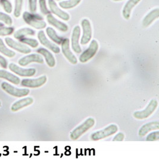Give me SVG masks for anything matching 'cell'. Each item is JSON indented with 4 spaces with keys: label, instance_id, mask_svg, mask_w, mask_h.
Masks as SVG:
<instances>
[{
    "label": "cell",
    "instance_id": "27",
    "mask_svg": "<svg viewBox=\"0 0 159 159\" xmlns=\"http://www.w3.org/2000/svg\"><path fill=\"white\" fill-rule=\"evenodd\" d=\"M19 41L21 43H23L25 45H28L34 48H37L39 45L38 41L35 39H33V38H29L25 37V38H23L22 39H19Z\"/></svg>",
    "mask_w": 159,
    "mask_h": 159
},
{
    "label": "cell",
    "instance_id": "30",
    "mask_svg": "<svg viewBox=\"0 0 159 159\" xmlns=\"http://www.w3.org/2000/svg\"><path fill=\"white\" fill-rule=\"evenodd\" d=\"M0 21L4 23L8 26H11L13 24V20L11 17L6 13L0 12Z\"/></svg>",
    "mask_w": 159,
    "mask_h": 159
},
{
    "label": "cell",
    "instance_id": "6",
    "mask_svg": "<svg viewBox=\"0 0 159 159\" xmlns=\"http://www.w3.org/2000/svg\"><path fill=\"white\" fill-rule=\"evenodd\" d=\"M81 26L83 34L80 39V43L82 45H86L89 43L93 36V29L91 22L88 19H83L81 20Z\"/></svg>",
    "mask_w": 159,
    "mask_h": 159
},
{
    "label": "cell",
    "instance_id": "34",
    "mask_svg": "<svg viewBox=\"0 0 159 159\" xmlns=\"http://www.w3.org/2000/svg\"><path fill=\"white\" fill-rule=\"evenodd\" d=\"M37 1L38 0H28L29 8L30 13H34L37 10Z\"/></svg>",
    "mask_w": 159,
    "mask_h": 159
},
{
    "label": "cell",
    "instance_id": "35",
    "mask_svg": "<svg viewBox=\"0 0 159 159\" xmlns=\"http://www.w3.org/2000/svg\"><path fill=\"white\" fill-rule=\"evenodd\" d=\"M125 139V135L122 132L118 133L116 136L114 137L113 141H122Z\"/></svg>",
    "mask_w": 159,
    "mask_h": 159
},
{
    "label": "cell",
    "instance_id": "31",
    "mask_svg": "<svg viewBox=\"0 0 159 159\" xmlns=\"http://www.w3.org/2000/svg\"><path fill=\"white\" fill-rule=\"evenodd\" d=\"M15 29L12 27H0V36H8L13 34Z\"/></svg>",
    "mask_w": 159,
    "mask_h": 159
},
{
    "label": "cell",
    "instance_id": "29",
    "mask_svg": "<svg viewBox=\"0 0 159 159\" xmlns=\"http://www.w3.org/2000/svg\"><path fill=\"white\" fill-rule=\"evenodd\" d=\"M0 4L4 10L7 13L10 14L13 11V6L11 3L8 0H0Z\"/></svg>",
    "mask_w": 159,
    "mask_h": 159
},
{
    "label": "cell",
    "instance_id": "14",
    "mask_svg": "<svg viewBox=\"0 0 159 159\" xmlns=\"http://www.w3.org/2000/svg\"><path fill=\"white\" fill-rule=\"evenodd\" d=\"M47 80L46 76H41L37 79H25L21 82V85L23 87L36 88H39L43 85Z\"/></svg>",
    "mask_w": 159,
    "mask_h": 159
},
{
    "label": "cell",
    "instance_id": "19",
    "mask_svg": "<svg viewBox=\"0 0 159 159\" xmlns=\"http://www.w3.org/2000/svg\"><path fill=\"white\" fill-rule=\"evenodd\" d=\"M159 129V122L158 121L152 122L144 125L139 130L138 134L140 137H144L148 133L152 130H158Z\"/></svg>",
    "mask_w": 159,
    "mask_h": 159
},
{
    "label": "cell",
    "instance_id": "24",
    "mask_svg": "<svg viewBox=\"0 0 159 159\" xmlns=\"http://www.w3.org/2000/svg\"><path fill=\"white\" fill-rule=\"evenodd\" d=\"M46 33L51 41L58 45H61L63 40V38L58 36L56 30L51 27H48L46 29Z\"/></svg>",
    "mask_w": 159,
    "mask_h": 159
},
{
    "label": "cell",
    "instance_id": "37",
    "mask_svg": "<svg viewBox=\"0 0 159 159\" xmlns=\"http://www.w3.org/2000/svg\"><path fill=\"white\" fill-rule=\"evenodd\" d=\"M2 26H4V24L0 22V27H2Z\"/></svg>",
    "mask_w": 159,
    "mask_h": 159
},
{
    "label": "cell",
    "instance_id": "23",
    "mask_svg": "<svg viewBox=\"0 0 159 159\" xmlns=\"http://www.w3.org/2000/svg\"><path fill=\"white\" fill-rule=\"evenodd\" d=\"M35 34V30L29 28H23L17 30L14 34V37L19 40L27 36H34Z\"/></svg>",
    "mask_w": 159,
    "mask_h": 159
},
{
    "label": "cell",
    "instance_id": "12",
    "mask_svg": "<svg viewBox=\"0 0 159 159\" xmlns=\"http://www.w3.org/2000/svg\"><path fill=\"white\" fill-rule=\"evenodd\" d=\"M38 38L40 43L44 47L50 49L54 53L58 54L60 52V48L57 45L51 42L47 38V36L45 34V32L43 30H40L38 33Z\"/></svg>",
    "mask_w": 159,
    "mask_h": 159
},
{
    "label": "cell",
    "instance_id": "25",
    "mask_svg": "<svg viewBox=\"0 0 159 159\" xmlns=\"http://www.w3.org/2000/svg\"><path fill=\"white\" fill-rule=\"evenodd\" d=\"M82 0H67V1H62L59 2L60 7L68 10L75 8L78 6L81 2Z\"/></svg>",
    "mask_w": 159,
    "mask_h": 159
},
{
    "label": "cell",
    "instance_id": "7",
    "mask_svg": "<svg viewBox=\"0 0 159 159\" xmlns=\"http://www.w3.org/2000/svg\"><path fill=\"white\" fill-rule=\"evenodd\" d=\"M2 89L10 95H12L16 97H23L25 96H27L30 93L28 89H19L10 85L6 82H4L1 84Z\"/></svg>",
    "mask_w": 159,
    "mask_h": 159
},
{
    "label": "cell",
    "instance_id": "4",
    "mask_svg": "<svg viewBox=\"0 0 159 159\" xmlns=\"http://www.w3.org/2000/svg\"><path fill=\"white\" fill-rule=\"evenodd\" d=\"M157 106L158 101L155 99H152L144 110L135 112L134 113V117L138 120H143L147 119L155 111V110L157 108Z\"/></svg>",
    "mask_w": 159,
    "mask_h": 159
},
{
    "label": "cell",
    "instance_id": "2",
    "mask_svg": "<svg viewBox=\"0 0 159 159\" xmlns=\"http://www.w3.org/2000/svg\"><path fill=\"white\" fill-rule=\"evenodd\" d=\"M95 120L92 117H89L85 120L84 123L76 127L70 134V138L72 140H76L79 139L85 132L93 128L95 125Z\"/></svg>",
    "mask_w": 159,
    "mask_h": 159
},
{
    "label": "cell",
    "instance_id": "28",
    "mask_svg": "<svg viewBox=\"0 0 159 159\" xmlns=\"http://www.w3.org/2000/svg\"><path fill=\"white\" fill-rule=\"evenodd\" d=\"M23 4V0H15L14 16L15 17L19 18L22 13V8Z\"/></svg>",
    "mask_w": 159,
    "mask_h": 159
},
{
    "label": "cell",
    "instance_id": "8",
    "mask_svg": "<svg viewBox=\"0 0 159 159\" xmlns=\"http://www.w3.org/2000/svg\"><path fill=\"white\" fill-rule=\"evenodd\" d=\"M61 51L65 56L66 58L73 65H76L78 63V59L73 54L70 48V41L68 38L63 39L61 43Z\"/></svg>",
    "mask_w": 159,
    "mask_h": 159
},
{
    "label": "cell",
    "instance_id": "18",
    "mask_svg": "<svg viewBox=\"0 0 159 159\" xmlns=\"http://www.w3.org/2000/svg\"><path fill=\"white\" fill-rule=\"evenodd\" d=\"M140 1L141 0H128L126 2L122 10V15L125 19L129 20L130 19L133 8L135 7Z\"/></svg>",
    "mask_w": 159,
    "mask_h": 159
},
{
    "label": "cell",
    "instance_id": "20",
    "mask_svg": "<svg viewBox=\"0 0 159 159\" xmlns=\"http://www.w3.org/2000/svg\"><path fill=\"white\" fill-rule=\"evenodd\" d=\"M37 52L43 56L47 65L50 67H54L56 66L55 58L49 51L43 48H39L37 50Z\"/></svg>",
    "mask_w": 159,
    "mask_h": 159
},
{
    "label": "cell",
    "instance_id": "1",
    "mask_svg": "<svg viewBox=\"0 0 159 159\" xmlns=\"http://www.w3.org/2000/svg\"><path fill=\"white\" fill-rule=\"evenodd\" d=\"M23 19L26 24L35 29H44L47 26L43 17L37 14L25 11L23 13Z\"/></svg>",
    "mask_w": 159,
    "mask_h": 159
},
{
    "label": "cell",
    "instance_id": "3",
    "mask_svg": "<svg viewBox=\"0 0 159 159\" xmlns=\"http://www.w3.org/2000/svg\"><path fill=\"white\" fill-rule=\"evenodd\" d=\"M117 131V126L115 124H112L102 130L94 132L91 135V139L93 141L101 140L106 138L109 137L110 136H111L112 135L116 134Z\"/></svg>",
    "mask_w": 159,
    "mask_h": 159
},
{
    "label": "cell",
    "instance_id": "36",
    "mask_svg": "<svg viewBox=\"0 0 159 159\" xmlns=\"http://www.w3.org/2000/svg\"><path fill=\"white\" fill-rule=\"evenodd\" d=\"M0 66L4 69L7 67V61L3 56L0 55Z\"/></svg>",
    "mask_w": 159,
    "mask_h": 159
},
{
    "label": "cell",
    "instance_id": "33",
    "mask_svg": "<svg viewBox=\"0 0 159 159\" xmlns=\"http://www.w3.org/2000/svg\"><path fill=\"white\" fill-rule=\"evenodd\" d=\"M159 139V132L157 130L156 132H153L150 134L146 138L147 141H156Z\"/></svg>",
    "mask_w": 159,
    "mask_h": 159
},
{
    "label": "cell",
    "instance_id": "5",
    "mask_svg": "<svg viewBox=\"0 0 159 159\" xmlns=\"http://www.w3.org/2000/svg\"><path fill=\"white\" fill-rule=\"evenodd\" d=\"M99 45L96 40H93L87 50L84 51L80 56V62L85 63L94 57L98 50Z\"/></svg>",
    "mask_w": 159,
    "mask_h": 159
},
{
    "label": "cell",
    "instance_id": "21",
    "mask_svg": "<svg viewBox=\"0 0 159 159\" xmlns=\"http://www.w3.org/2000/svg\"><path fill=\"white\" fill-rule=\"evenodd\" d=\"M33 102H34V99L31 97H27L25 98H23L22 100H20L15 102L12 105L11 110L13 112L17 111L20 109L29 106L33 103Z\"/></svg>",
    "mask_w": 159,
    "mask_h": 159
},
{
    "label": "cell",
    "instance_id": "9",
    "mask_svg": "<svg viewBox=\"0 0 159 159\" xmlns=\"http://www.w3.org/2000/svg\"><path fill=\"white\" fill-rule=\"evenodd\" d=\"M8 67L11 72L22 77H31L36 74V70L35 69H23L16 65L13 63H10L8 66Z\"/></svg>",
    "mask_w": 159,
    "mask_h": 159
},
{
    "label": "cell",
    "instance_id": "22",
    "mask_svg": "<svg viewBox=\"0 0 159 159\" xmlns=\"http://www.w3.org/2000/svg\"><path fill=\"white\" fill-rule=\"evenodd\" d=\"M0 78L7 80L8 81L15 85H19L20 82L19 78L4 70H0Z\"/></svg>",
    "mask_w": 159,
    "mask_h": 159
},
{
    "label": "cell",
    "instance_id": "39",
    "mask_svg": "<svg viewBox=\"0 0 159 159\" xmlns=\"http://www.w3.org/2000/svg\"><path fill=\"white\" fill-rule=\"evenodd\" d=\"M1 102H0V106H1Z\"/></svg>",
    "mask_w": 159,
    "mask_h": 159
},
{
    "label": "cell",
    "instance_id": "17",
    "mask_svg": "<svg viewBox=\"0 0 159 159\" xmlns=\"http://www.w3.org/2000/svg\"><path fill=\"white\" fill-rule=\"evenodd\" d=\"M159 17V8H156L152 10L147 15L144 17L142 24L145 28H147L150 26L153 22L156 19H157Z\"/></svg>",
    "mask_w": 159,
    "mask_h": 159
},
{
    "label": "cell",
    "instance_id": "26",
    "mask_svg": "<svg viewBox=\"0 0 159 159\" xmlns=\"http://www.w3.org/2000/svg\"><path fill=\"white\" fill-rule=\"evenodd\" d=\"M0 52L9 58H13L16 56L15 51L8 48L6 46L5 43H4L2 39L1 38H0Z\"/></svg>",
    "mask_w": 159,
    "mask_h": 159
},
{
    "label": "cell",
    "instance_id": "10",
    "mask_svg": "<svg viewBox=\"0 0 159 159\" xmlns=\"http://www.w3.org/2000/svg\"><path fill=\"white\" fill-rule=\"evenodd\" d=\"M48 6L50 8V11L52 13L56 15V16H57L60 19H61L64 21L69 20L70 19L69 14L58 7V5L57 4L56 2L54 0H48Z\"/></svg>",
    "mask_w": 159,
    "mask_h": 159
},
{
    "label": "cell",
    "instance_id": "40",
    "mask_svg": "<svg viewBox=\"0 0 159 159\" xmlns=\"http://www.w3.org/2000/svg\"><path fill=\"white\" fill-rule=\"evenodd\" d=\"M57 1H61V0H57Z\"/></svg>",
    "mask_w": 159,
    "mask_h": 159
},
{
    "label": "cell",
    "instance_id": "15",
    "mask_svg": "<svg viewBox=\"0 0 159 159\" xmlns=\"http://www.w3.org/2000/svg\"><path fill=\"white\" fill-rule=\"evenodd\" d=\"M43 57L39 54H31L26 56L20 58L18 63L21 66H26L32 63H37L39 64H43Z\"/></svg>",
    "mask_w": 159,
    "mask_h": 159
},
{
    "label": "cell",
    "instance_id": "13",
    "mask_svg": "<svg viewBox=\"0 0 159 159\" xmlns=\"http://www.w3.org/2000/svg\"><path fill=\"white\" fill-rule=\"evenodd\" d=\"M80 36V26L76 25L73 29L72 34L71 37V47L73 51L77 54H80L82 52V49L79 43Z\"/></svg>",
    "mask_w": 159,
    "mask_h": 159
},
{
    "label": "cell",
    "instance_id": "16",
    "mask_svg": "<svg viewBox=\"0 0 159 159\" xmlns=\"http://www.w3.org/2000/svg\"><path fill=\"white\" fill-rule=\"evenodd\" d=\"M46 19H47V22L50 25L55 27L56 28L58 29L61 32H66L68 30V29H69L68 26L65 23L59 21L56 18H55L53 16V15H52L51 14H48V15H47Z\"/></svg>",
    "mask_w": 159,
    "mask_h": 159
},
{
    "label": "cell",
    "instance_id": "32",
    "mask_svg": "<svg viewBox=\"0 0 159 159\" xmlns=\"http://www.w3.org/2000/svg\"><path fill=\"white\" fill-rule=\"evenodd\" d=\"M39 5L41 12L43 15H47L50 14V11L48 10L47 6L46 0H39Z\"/></svg>",
    "mask_w": 159,
    "mask_h": 159
},
{
    "label": "cell",
    "instance_id": "11",
    "mask_svg": "<svg viewBox=\"0 0 159 159\" xmlns=\"http://www.w3.org/2000/svg\"><path fill=\"white\" fill-rule=\"evenodd\" d=\"M5 42L10 48L19 52H21L22 54H29L31 52L30 48L28 46L21 43L17 42L11 38H6Z\"/></svg>",
    "mask_w": 159,
    "mask_h": 159
},
{
    "label": "cell",
    "instance_id": "38",
    "mask_svg": "<svg viewBox=\"0 0 159 159\" xmlns=\"http://www.w3.org/2000/svg\"><path fill=\"white\" fill-rule=\"evenodd\" d=\"M114 1H123V0H113Z\"/></svg>",
    "mask_w": 159,
    "mask_h": 159
}]
</instances>
